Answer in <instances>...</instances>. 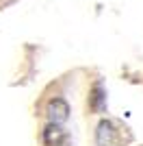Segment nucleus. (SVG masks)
Wrapping results in <instances>:
<instances>
[{"label": "nucleus", "instance_id": "obj_1", "mask_svg": "<svg viewBox=\"0 0 143 146\" xmlns=\"http://www.w3.org/2000/svg\"><path fill=\"white\" fill-rule=\"evenodd\" d=\"M124 131L113 120H102L95 129V142L98 146H124L126 144V137H124Z\"/></svg>", "mask_w": 143, "mask_h": 146}, {"label": "nucleus", "instance_id": "obj_2", "mask_svg": "<svg viewBox=\"0 0 143 146\" xmlns=\"http://www.w3.org/2000/svg\"><path fill=\"white\" fill-rule=\"evenodd\" d=\"M48 120L52 122V124H63V122L70 118V105L63 100V98H54L48 103Z\"/></svg>", "mask_w": 143, "mask_h": 146}, {"label": "nucleus", "instance_id": "obj_3", "mask_svg": "<svg viewBox=\"0 0 143 146\" xmlns=\"http://www.w3.org/2000/svg\"><path fill=\"white\" fill-rule=\"evenodd\" d=\"M65 131L61 129V124H48L46 129H43V144L46 146H61L63 142H65Z\"/></svg>", "mask_w": 143, "mask_h": 146}]
</instances>
